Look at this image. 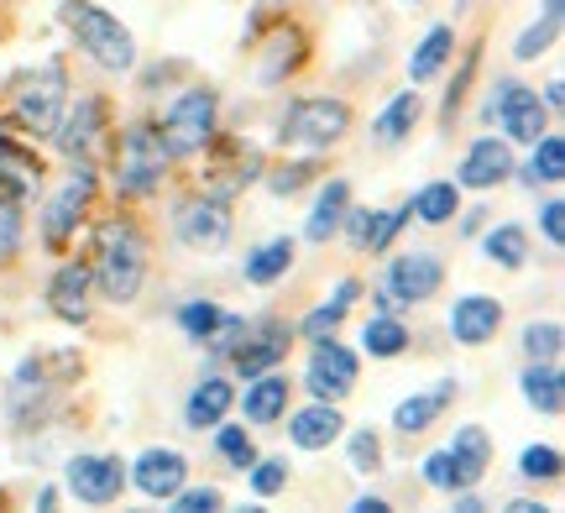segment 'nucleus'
Wrapping results in <instances>:
<instances>
[{"label":"nucleus","instance_id":"f257e3e1","mask_svg":"<svg viewBox=\"0 0 565 513\" xmlns=\"http://www.w3.org/2000/svg\"><path fill=\"white\" fill-rule=\"evenodd\" d=\"M147 267H152V252H147V231L131 221V215H110L95 231V293L110 299V304H137L141 284H147Z\"/></svg>","mask_w":565,"mask_h":513},{"label":"nucleus","instance_id":"f03ea898","mask_svg":"<svg viewBox=\"0 0 565 513\" xmlns=\"http://www.w3.org/2000/svg\"><path fill=\"white\" fill-rule=\"evenodd\" d=\"M58 17H63V26H68V42H74L100 74H116V79H121V74L137 68V38H131V26H126L116 11H105L95 0H63Z\"/></svg>","mask_w":565,"mask_h":513},{"label":"nucleus","instance_id":"7ed1b4c3","mask_svg":"<svg viewBox=\"0 0 565 513\" xmlns=\"http://www.w3.org/2000/svg\"><path fill=\"white\" fill-rule=\"evenodd\" d=\"M168 168H173V158H168V147L158 137V116H137L116 137V152H110V184H116V194L121 200H152L168 184Z\"/></svg>","mask_w":565,"mask_h":513},{"label":"nucleus","instance_id":"20e7f679","mask_svg":"<svg viewBox=\"0 0 565 513\" xmlns=\"http://www.w3.org/2000/svg\"><path fill=\"white\" fill-rule=\"evenodd\" d=\"M158 137H162V147H168L173 163L210 152L215 137H221V89L204 84V79L179 89V95L168 100V110L158 116Z\"/></svg>","mask_w":565,"mask_h":513},{"label":"nucleus","instance_id":"39448f33","mask_svg":"<svg viewBox=\"0 0 565 513\" xmlns=\"http://www.w3.org/2000/svg\"><path fill=\"white\" fill-rule=\"evenodd\" d=\"M356 126V110L341 95H299L288 100V110L278 116V142L299 147V152H330L341 147Z\"/></svg>","mask_w":565,"mask_h":513},{"label":"nucleus","instance_id":"423d86ee","mask_svg":"<svg viewBox=\"0 0 565 513\" xmlns=\"http://www.w3.org/2000/svg\"><path fill=\"white\" fill-rule=\"evenodd\" d=\"M63 105H68V68L58 58H47L38 74H21L11 84V126H17L21 137L47 142L63 116Z\"/></svg>","mask_w":565,"mask_h":513},{"label":"nucleus","instance_id":"0eeeda50","mask_svg":"<svg viewBox=\"0 0 565 513\" xmlns=\"http://www.w3.org/2000/svg\"><path fill=\"white\" fill-rule=\"evenodd\" d=\"M482 121L498 126V137L503 142H540L550 131V110L540 100V89L524 79H498L492 84V95L482 105Z\"/></svg>","mask_w":565,"mask_h":513},{"label":"nucleus","instance_id":"6e6552de","mask_svg":"<svg viewBox=\"0 0 565 513\" xmlns=\"http://www.w3.org/2000/svg\"><path fill=\"white\" fill-rule=\"evenodd\" d=\"M440 288H445V257L429 247H408L383 267L377 299H383V309L393 314V309H404V304H429Z\"/></svg>","mask_w":565,"mask_h":513},{"label":"nucleus","instance_id":"1a4fd4ad","mask_svg":"<svg viewBox=\"0 0 565 513\" xmlns=\"http://www.w3.org/2000/svg\"><path fill=\"white\" fill-rule=\"evenodd\" d=\"M95 189H100L95 163H74V168H68V179L47 194V205H42V242H47V252H68V242H74L79 221L89 215Z\"/></svg>","mask_w":565,"mask_h":513},{"label":"nucleus","instance_id":"9d476101","mask_svg":"<svg viewBox=\"0 0 565 513\" xmlns=\"http://www.w3.org/2000/svg\"><path fill=\"white\" fill-rule=\"evenodd\" d=\"M173 236L179 247L204 252V257H221L236 236V215H231V200H215V194H189L173 205Z\"/></svg>","mask_w":565,"mask_h":513},{"label":"nucleus","instance_id":"9b49d317","mask_svg":"<svg viewBox=\"0 0 565 513\" xmlns=\"http://www.w3.org/2000/svg\"><path fill=\"white\" fill-rule=\"evenodd\" d=\"M105 131H110V105H105V95H79V100L63 105V116L47 142L58 147L68 163H89V152H95V142H100Z\"/></svg>","mask_w":565,"mask_h":513},{"label":"nucleus","instance_id":"f8f14e48","mask_svg":"<svg viewBox=\"0 0 565 513\" xmlns=\"http://www.w3.org/2000/svg\"><path fill=\"white\" fill-rule=\"evenodd\" d=\"M288 346H294V325H288V320L242 325V341L231 346V372H242V383L246 377H263V372L288 362Z\"/></svg>","mask_w":565,"mask_h":513},{"label":"nucleus","instance_id":"ddd939ff","mask_svg":"<svg viewBox=\"0 0 565 513\" xmlns=\"http://www.w3.org/2000/svg\"><path fill=\"white\" fill-rule=\"evenodd\" d=\"M63 482H68V493L79 498L84 509H105V503H116V498H121L126 467H121V456L84 451V456H74V461L63 467Z\"/></svg>","mask_w":565,"mask_h":513},{"label":"nucleus","instance_id":"4468645a","mask_svg":"<svg viewBox=\"0 0 565 513\" xmlns=\"http://www.w3.org/2000/svg\"><path fill=\"white\" fill-rule=\"evenodd\" d=\"M303 388L315 393L320 404H341L345 393L356 388V351L341 346L335 335H330V341H315L309 372H303Z\"/></svg>","mask_w":565,"mask_h":513},{"label":"nucleus","instance_id":"2eb2a0df","mask_svg":"<svg viewBox=\"0 0 565 513\" xmlns=\"http://www.w3.org/2000/svg\"><path fill=\"white\" fill-rule=\"evenodd\" d=\"M503 320H508V309L498 293H461V299L450 304V314H445L456 346H487V341L503 330Z\"/></svg>","mask_w":565,"mask_h":513},{"label":"nucleus","instance_id":"dca6fc26","mask_svg":"<svg viewBox=\"0 0 565 513\" xmlns=\"http://www.w3.org/2000/svg\"><path fill=\"white\" fill-rule=\"evenodd\" d=\"M513 168H519V158H513V142H503V137H477V142L466 147L461 168H456V184L487 194V189L508 184V179H513Z\"/></svg>","mask_w":565,"mask_h":513},{"label":"nucleus","instance_id":"f3484780","mask_svg":"<svg viewBox=\"0 0 565 513\" xmlns=\"http://www.w3.org/2000/svg\"><path fill=\"white\" fill-rule=\"evenodd\" d=\"M89 304H95V278H89V263H63L47 284V309L58 314L63 325H84L89 320Z\"/></svg>","mask_w":565,"mask_h":513},{"label":"nucleus","instance_id":"a211bd4d","mask_svg":"<svg viewBox=\"0 0 565 513\" xmlns=\"http://www.w3.org/2000/svg\"><path fill=\"white\" fill-rule=\"evenodd\" d=\"M126 477H131L147 498H173L183 482H189V456L173 451V446H152V451L137 456V467Z\"/></svg>","mask_w":565,"mask_h":513},{"label":"nucleus","instance_id":"6ab92c4d","mask_svg":"<svg viewBox=\"0 0 565 513\" xmlns=\"http://www.w3.org/2000/svg\"><path fill=\"white\" fill-rule=\"evenodd\" d=\"M345 435V414L341 404H309V409H299L294 419H288V440L299 446V451H330L335 440Z\"/></svg>","mask_w":565,"mask_h":513},{"label":"nucleus","instance_id":"aec40b11","mask_svg":"<svg viewBox=\"0 0 565 513\" xmlns=\"http://www.w3.org/2000/svg\"><path fill=\"white\" fill-rule=\"evenodd\" d=\"M263 42V58H257V89H278L294 68L303 63V32H294V26H278V32H267V38H257Z\"/></svg>","mask_w":565,"mask_h":513},{"label":"nucleus","instance_id":"412c9836","mask_svg":"<svg viewBox=\"0 0 565 513\" xmlns=\"http://www.w3.org/2000/svg\"><path fill=\"white\" fill-rule=\"evenodd\" d=\"M424 121V100H419V84H408V89H398L393 100L372 116V142L377 147H398L414 137V126Z\"/></svg>","mask_w":565,"mask_h":513},{"label":"nucleus","instance_id":"4be33fe9","mask_svg":"<svg viewBox=\"0 0 565 513\" xmlns=\"http://www.w3.org/2000/svg\"><path fill=\"white\" fill-rule=\"evenodd\" d=\"M456 58V26L450 21H435V26H424V38L414 42V53H408V79L414 84H435L450 68Z\"/></svg>","mask_w":565,"mask_h":513},{"label":"nucleus","instance_id":"5701e85b","mask_svg":"<svg viewBox=\"0 0 565 513\" xmlns=\"http://www.w3.org/2000/svg\"><path fill=\"white\" fill-rule=\"evenodd\" d=\"M236 409V388L225 383V377H200L194 383V393H189V404H183V425L189 430H215V425H225V414Z\"/></svg>","mask_w":565,"mask_h":513},{"label":"nucleus","instance_id":"b1692460","mask_svg":"<svg viewBox=\"0 0 565 513\" xmlns=\"http://www.w3.org/2000/svg\"><path fill=\"white\" fill-rule=\"evenodd\" d=\"M288 398H294V383L273 367V372H263V377H246L242 414L252 425H278L282 414H288Z\"/></svg>","mask_w":565,"mask_h":513},{"label":"nucleus","instance_id":"393cba45","mask_svg":"<svg viewBox=\"0 0 565 513\" xmlns=\"http://www.w3.org/2000/svg\"><path fill=\"white\" fill-rule=\"evenodd\" d=\"M450 404H456V377H440L435 388L414 393V398H404V404L393 409V430L398 435H424L445 409H450Z\"/></svg>","mask_w":565,"mask_h":513},{"label":"nucleus","instance_id":"a878e982","mask_svg":"<svg viewBox=\"0 0 565 513\" xmlns=\"http://www.w3.org/2000/svg\"><path fill=\"white\" fill-rule=\"evenodd\" d=\"M345 210H351V184H345V179H324L320 194H315V205H309V215H303V242L324 247V242L341 231Z\"/></svg>","mask_w":565,"mask_h":513},{"label":"nucleus","instance_id":"bb28decb","mask_svg":"<svg viewBox=\"0 0 565 513\" xmlns=\"http://www.w3.org/2000/svg\"><path fill=\"white\" fill-rule=\"evenodd\" d=\"M294 257H299V242H294V236H267L263 247L246 252L242 278L252 288H273L278 278H288V272H294Z\"/></svg>","mask_w":565,"mask_h":513},{"label":"nucleus","instance_id":"cd10ccee","mask_svg":"<svg viewBox=\"0 0 565 513\" xmlns=\"http://www.w3.org/2000/svg\"><path fill=\"white\" fill-rule=\"evenodd\" d=\"M450 467H456V482L461 488H477L487 477V467H492V440H487L482 425H461V430L450 435Z\"/></svg>","mask_w":565,"mask_h":513},{"label":"nucleus","instance_id":"c85d7f7f","mask_svg":"<svg viewBox=\"0 0 565 513\" xmlns=\"http://www.w3.org/2000/svg\"><path fill=\"white\" fill-rule=\"evenodd\" d=\"M519 393H524V404L534 414H545V419H561L565 409V372L555 362H529L519 372Z\"/></svg>","mask_w":565,"mask_h":513},{"label":"nucleus","instance_id":"c756f323","mask_svg":"<svg viewBox=\"0 0 565 513\" xmlns=\"http://www.w3.org/2000/svg\"><path fill=\"white\" fill-rule=\"evenodd\" d=\"M356 299H362V284H356V278H341V284H335V293H330L324 304H315L299 325H294V335H303V341H330V335L341 330L345 309L356 304Z\"/></svg>","mask_w":565,"mask_h":513},{"label":"nucleus","instance_id":"7c9ffc66","mask_svg":"<svg viewBox=\"0 0 565 513\" xmlns=\"http://www.w3.org/2000/svg\"><path fill=\"white\" fill-rule=\"evenodd\" d=\"M513 179H524L529 189H561L565 179V142L555 131H545L540 142H529V163L513 168Z\"/></svg>","mask_w":565,"mask_h":513},{"label":"nucleus","instance_id":"2f4dec72","mask_svg":"<svg viewBox=\"0 0 565 513\" xmlns=\"http://www.w3.org/2000/svg\"><path fill=\"white\" fill-rule=\"evenodd\" d=\"M408 215L424 221V226H450V221L461 215V184H456V179H429V184H419L414 200H408Z\"/></svg>","mask_w":565,"mask_h":513},{"label":"nucleus","instance_id":"473e14b6","mask_svg":"<svg viewBox=\"0 0 565 513\" xmlns=\"http://www.w3.org/2000/svg\"><path fill=\"white\" fill-rule=\"evenodd\" d=\"M529 231L519 226V221H503V226H492L482 236V257L492 267H503V272H519V267H529Z\"/></svg>","mask_w":565,"mask_h":513},{"label":"nucleus","instance_id":"72a5a7b5","mask_svg":"<svg viewBox=\"0 0 565 513\" xmlns=\"http://www.w3.org/2000/svg\"><path fill=\"white\" fill-rule=\"evenodd\" d=\"M408 341H414V330H408L398 314H372V320L362 325V351H366V356H377V362L404 356Z\"/></svg>","mask_w":565,"mask_h":513},{"label":"nucleus","instance_id":"f704fd0d","mask_svg":"<svg viewBox=\"0 0 565 513\" xmlns=\"http://www.w3.org/2000/svg\"><path fill=\"white\" fill-rule=\"evenodd\" d=\"M26 247V200L0 184V263H17Z\"/></svg>","mask_w":565,"mask_h":513},{"label":"nucleus","instance_id":"c9c22d12","mask_svg":"<svg viewBox=\"0 0 565 513\" xmlns=\"http://www.w3.org/2000/svg\"><path fill=\"white\" fill-rule=\"evenodd\" d=\"M320 173V152H303V158H294V163H273V168H263V179L257 184H267L278 200H288V194H299L309 179Z\"/></svg>","mask_w":565,"mask_h":513},{"label":"nucleus","instance_id":"e433bc0d","mask_svg":"<svg viewBox=\"0 0 565 513\" xmlns=\"http://www.w3.org/2000/svg\"><path fill=\"white\" fill-rule=\"evenodd\" d=\"M221 304H210V299H189V304H179V330L189 346H204L210 335H215V325H221Z\"/></svg>","mask_w":565,"mask_h":513},{"label":"nucleus","instance_id":"4c0bfd02","mask_svg":"<svg viewBox=\"0 0 565 513\" xmlns=\"http://www.w3.org/2000/svg\"><path fill=\"white\" fill-rule=\"evenodd\" d=\"M408 221H414V215H408V205H398V210H377V205H372V226H366V247L362 252H372V257H377V252H387L398 236H404Z\"/></svg>","mask_w":565,"mask_h":513},{"label":"nucleus","instance_id":"58836bf2","mask_svg":"<svg viewBox=\"0 0 565 513\" xmlns=\"http://www.w3.org/2000/svg\"><path fill=\"white\" fill-rule=\"evenodd\" d=\"M555 42H561V17H540V21H529L524 32H519V42H513V58L534 63L540 53H550Z\"/></svg>","mask_w":565,"mask_h":513},{"label":"nucleus","instance_id":"ea45409f","mask_svg":"<svg viewBox=\"0 0 565 513\" xmlns=\"http://www.w3.org/2000/svg\"><path fill=\"white\" fill-rule=\"evenodd\" d=\"M524 356L529 362H555L565 346V335H561V320H534V325H524Z\"/></svg>","mask_w":565,"mask_h":513},{"label":"nucleus","instance_id":"a19ab883","mask_svg":"<svg viewBox=\"0 0 565 513\" xmlns=\"http://www.w3.org/2000/svg\"><path fill=\"white\" fill-rule=\"evenodd\" d=\"M215 451L236 467V472H246L252 461H257V446H252V435H246V425H215Z\"/></svg>","mask_w":565,"mask_h":513},{"label":"nucleus","instance_id":"79ce46f5","mask_svg":"<svg viewBox=\"0 0 565 513\" xmlns=\"http://www.w3.org/2000/svg\"><path fill=\"white\" fill-rule=\"evenodd\" d=\"M168 513H225V493L221 488H189L183 482L173 493V503H168Z\"/></svg>","mask_w":565,"mask_h":513},{"label":"nucleus","instance_id":"37998d69","mask_svg":"<svg viewBox=\"0 0 565 513\" xmlns=\"http://www.w3.org/2000/svg\"><path fill=\"white\" fill-rule=\"evenodd\" d=\"M519 472L534 477V482H555V477H561V451H555V446H524Z\"/></svg>","mask_w":565,"mask_h":513},{"label":"nucleus","instance_id":"c03bdc74","mask_svg":"<svg viewBox=\"0 0 565 513\" xmlns=\"http://www.w3.org/2000/svg\"><path fill=\"white\" fill-rule=\"evenodd\" d=\"M246 472H252V493H257V498H273L282 482H288V456H267V461H252Z\"/></svg>","mask_w":565,"mask_h":513},{"label":"nucleus","instance_id":"a18cd8bd","mask_svg":"<svg viewBox=\"0 0 565 513\" xmlns=\"http://www.w3.org/2000/svg\"><path fill=\"white\" fill-rule=\"evenodd\" d=\"M477 63H482V47H471V53H466L461 74H456V79H450V89H445V105H440V116H445V121H456V110H461L466 89H471V74H477Z\"/></svg>","mask_w":565,"mask_h":513},{"label":"nucleus","instance_id":"49530a36","mask_svg":"<svg viewBox=\"0 0 565 513\" xmlns=\"http://www.w3.org/2000/svg\"><path fill=\"white\" fill-rule=\"evenodd\" d=\"M345 451H351V467H356V472H377V467H383V440L372 430H356Z\"/></svg>","mask_w":565,"mask_h":513},{"label":"nucleus","instance_id":"de8ad7c7","mask_svg":"<svg viewBox=\"0 0 565 513\" xmlns=\"http://www.w3.org/2000/svg\"><path fill=\"white\" fill-rule=\"evenodd\" d=\"M540 236H545V247H561L565 242V200L561 194H545V200H540Z\"/></svg>","mask_w":565,"mask_h":513},{"label":"nucleus","instance_id":"09e8293b","mask_svg":"<svg viewBox=\"0 0 565 513\" xmlns=\"http://www.w3.org/2000/svg\"><path fill=\"white\" fill-rule=\"evenodd\" d=\"M424 482H429L435 493H461L456 467H450V451H429V456H424Z\"/></svg>","mask_w":565,"mask_h":513},{"label":"nucleus","instance_id":"8fccbe9b","mask_svg":"<svg viewBox=\"0 0 565 513\" xmlns=\"http://www.w3.org/2000/svg\"><path fill=\"white\" fill-rule=\"evenodd\" d=\"M345 513H393V503H387V498H372V493H366V498H356V503H351Z\"/></svg>","mask_w":565,"mask_h":513},{"label":"nucleus","instance_id":"3c124183","mask_svg":"<svg viewBox=\"0 0 565 513\" xmlns=\"http://www.w3.org/2000/svg\"><path fill=\"white\" fill-rule=\"evenodd\" d=\"M450 513H487V503H482L477 493H471V488H461V498L450 503Z\"/></svg>","mask_w":565,"mask_h":513},{"label":"nucleus","instance_id":"603ef678","mask_svg":"<svg viewBox=\"0 0 565 513\" xmlns=\"http://www.w3.org/2000/svg\"><path fill=\"white\" fill-rule=\"evenodd\" d=\"M482 221H487V205H471V210H466V221H461V236L482 231Z\"/></svg>","mask_w":565,"mask_h":513},{"label":"nucleus","instance_id":"864d4df0","mask_svg":"<svg viewBox=\"0 0 565 513\" xmlns=\"http://www.w3.org/2000/svg\"><path fill=\"white\" fill-rule=\"evenodd\" d=\"M503 513H550V509L540 503V498H513V503H508Z\"/></svg>","mask_w":565,"mask_h":513},{"label":"nucleus","instance_id":"5fc2aeb1","mask_svg":"<svg viewBox=\"0 0 565 513\" xmlns=\"http://www.w3.org/2000/svg\"><path fill=\"white\" fill-rule=\"evenodd\" d=\"M561 100H565V84L555 79V84L545 89V110H561Z\"/></svg>","mask_w":565,"mask_h":513},{"label":"nucleus","instance_id":"6e6d98bb","mask_svg":"<svg viewBox=\"0 0 565 513\" xmlns=\"http://www.w3.org/2000/svg\"><path fill=\"white\" fill-rule=\"evenodd\" d=\"M38 513H58V488H47V493H42Z\"/></svg>","mask_w":565,"mask_h":513},{"label":"nucleus","instance_id":"4d7b16f0","mask_svg":"<svg viewBox=\"0 0 565 513\" xmlns=\"http://www.w3.org/2000/svg\"><path fill=\"white\" fill-rule=\"evenodd\" d=\"M561 6L565 0H545V17H561Z\"/></svg>","mask_w":565,"mask_h":513},{"label":"nucleus","instance_id":"13d9d810","mask_svg":"<svg viewBox=\"0 0 565 513\" xmlns=\"http://www.w3.org/2000/svg\"><path fill=\"white\" fill-rule=\"evenodd\" d=\"M236 513H267V509H263V503H242V509H236Z\"/></svg>","mask_w":565,"mask_h":513},{"label":"nucleus","instance_id":"bf43d9fd","mask_svg":"<svg viewBox=\"0 0 565 513\" xmlns=\"http://www.w3.org/2000/svg\"><path fill=\"white\" fill-rule=\"evenodd\" d=\"M404 6H424V0H404Z\"/></svg>","mask_w":565,"mask_h":513},{"label":"nucleus","instance_id":"052dcab7","mask_svg":"<svg viewBox=\"0 0 565 513\" xmlns=\"http://www.w3.org/2000/svg\"><path fill=\"white\" fill-rule=\"evenodd\" d=\"M137 513H147V509H137Z\"/></svg>","mask_w":565,"mask_h":513}]
</instances>
